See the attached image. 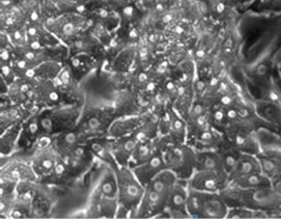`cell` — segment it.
<instances>
[{"label": "cell", "instance_id": "cell-14", "mask_svg": "<svg viewBox=\"0 0 281 219\" xmlns=\"http://www.w3.org/2000/svg\"><path fill=\"white\" fill-rule=\"evenodd\" d=\"M156 150L157 149H155V144L151 141V139L139 141L135 151L133 153V156L131 158L130 163H129V167L133 168L135 166L145 163L149 158L153 156V154L156 152Z\"/></svg>", "mask_w": 281, "mask_h": 219}, {"label": "cell", "instance_id": "cell-23", "mask_svg": "<svg viewBox=\"0 0 281 219\" xmlns=\"http://www.w3.org/2000/svg\"><path fill=\"white\" fill-rule=\"evenodd\" d=\"M23 39V35H22V33L20 32V31H15L14 32V39L15 41H17V42H19V41H21V39Z\"/></svg>", "mask_w": 281, "mask_h": 219}, {"label": "cell", "instance_id": "cell-13", "mask_svg": "<svg viewBox=\"0 0 281 219\" xmlns=\"http://www.w3.org/2000/svg\"><path fill=\"white\" fill-rule=\"evenodd\" d=\"M228 184L239 188L250 189V188H264V187H273L272 181L262 173H252V175L242 176L233 181L228 182Z\"/></svg>", "mask_w": 281, "mask_h": 219}, {"label": "cell", "instance_id": "cell-20", "mask_svg": "<svg viewBox=\"0 0 281 219\" xmlns=\"http://www.w3.org/2000/svg\"><path fill=\"white\" fill-rule=\"evenodd\" d=\"M87 128L90 131H98L102 128V123L97 117H93L88 118L87 121Z\"/></svg>", "mask_w": 281, "mask_h": 219}, {"label": "cell", "instance_id": "cell-21", "mask_svg": "<svg viewBox=\"0 0 281 219\" xmlns=\"http://www.w3.org/2000/svg\"><path fill=\"white\" fill-rule=\"evenodd\" d=\"M74 31H75V27L72 23H67V24H64V28H62V32L65 35H72L74 33Z\"/></svg>", "mask_w": 281, "mask_h": 219}, {"label": "cell", "instance_id": "cell-24", "mask_svg": "<svg viewBox=\"0 0 281 219\" xmlns=\"http://www.w3.org/2000/svg\"><path fill=\"white\" fill-rule=\"evenodd\" d=\"M216 7H217V12L218 13H222L223 10H224V9H225V6H224V4H223V3H218Z\"/></svg>", "mask_w": 281, "mask_h": 219}, {"label": "cell", "instance_id": "cell-7", "mask_svg": "<svg viewBox=\"0 0 281 219\" xmlns=\"http://www.w3.org/2000/svg\"><path fill=\"white\" fill-rule=\"evenodd\" d=\"M189 194L188 183H182L181 179H177L174 186L170 192L168 199L165 214L168 217H190L187 210V200Z\"/></svg>", "mask_w": 281, "mask_h": 219}, {"label": "cell", "instance_id": "cell-16", "mask_svg": "<svg viewBox=\"0 0 281 219\" xmlns=\"http://www.w3.org/2000/svg\"><path fill=\"white\" fill-rule=\"evenodd\" d=\"M89 151L93 154L99 157L100 159L107 161L108 163H113L115 166H119L115 162V159L111 153V149H110V142L108 143L107 141L103 140V139H97V140H93L91 143H89Z\"/></svg>", "mask_w": 281, "mask_h": 219}, {"label": "cell", "instance_id": "cell-9", "mask_svg": "<svg viewBox=\"0 0 281 219\" xmlns=\"http://www.w3.org/2000/svg\"><path fill=\"white\" fill-rule=\"evenodd\" d=\"M138 139L133 134L117 137L110 142V149L119 166H129L133 153L138 144Z\"/></svg>", "mask_w": 281, "mask_h": 219}, {"label": "cell", "instance_id": "cell-8", "mask_svg": "<svg viewBox=\"0 0 281 219\" xmlns=\"http://www.w3.org/2000/svg\"><path fill=\"white\" fill-rule=\"evenodd\" d=\"M167 169L165 160L162 154V150L157 149L149 159L143 164L132 168L134 175L142 185L145 187L156 176H158L163 170Z\"/></svg>", "mask_w": 281, "mask_h": 219}, {"label": "cell", "instance_id": "cell-12", "mask_svg": "<svg viewBox=\"0 0 281 219\" xmlns=\"http://www.w3.org/2000/svg\"><path fill=\"white\" fill-rule=\"evenodd\" d=\"M262 173L259 159L247 153H240L235 164L228 173V182L252 173Z\"/></svg>", "mask_w": 281, "mask_h": 219}, {"label": "cell", "instance_id": "cell-18", "mask_svg": "<svg viewBox=\"0 0 281 219\" xmlns=\"http://www.w3.org/2000/svg\"><path fill=\"white\" fill-rule=\"evenodd\" d=\"M259 162L261 165L262 173H265L273 183V179L275 180V183L281 180V165L280 163L272 160L271 158L268 157H259Z\"/></svg>", "mask_w": 281, "mask_h": 219}, {"label": "cell", "instance_id": "cell-11", "mask_svg": "<svg viewBox=\"0 0 281 219\" xmlns=\"http://www.w3.org/2000/svg\"><path fill=\"white\" fill-rule=\"evenodd\" d=\"M195 170H206L220 176H228L222 157L218 152L212 150H200L196 152Z\"/></svg>", "mask_w": 281, "mask_h": 219}, {"label": "cell", "instance_id": "cell-5", "mask_svg": "<svg viewBox=\"0 0 281 219\" xmlns=\"http://www.w3.org/2000/svg\"><path fill=\"white\" fill-rule=\"evenodd\" d=\"M162 154L167 169L173 171L177 179L188 180L195 170L196 153L184 143L163 147Z\"/></svg>", "mask_w": 281, "mask_h": 219}, {"label": "cell", "instance_id": "cell-3", "mask_svg": "<svg viewBox=\"0 0 281 219\" xmlns=\"http://www.w3.org/2000/svg\"><path fill=\"white\" fill-rule=\"evenodd\" d=\"M187 210L190 217L224 218L227 215L228 207L220 192L189 189Z\"/></svg>", "mask_w": 281, "mask_h": 219}, {"label": "cell", "instance_id": "cell-19", "mask_svg": "<svg viewBox=\"0 0 281 219\" xmlns=\"http://www.w3.org/2000/svg\"><path fill=\"white\" fill-rule=\"evenodd\" d=\"M19 135L18 133V129L16 128H12L10 130L6 131V133H2V137H1V144H3L6 142V147L2 150V153H4L5 151H10L12 147H14L15 141H17V137Z\"/></svg>", "mask_w": 281, "mask_h": 219}, {"label": "cell", "instance_id": "cell-15", "mask_svg": "<svg viewBox=\"0 0 281 219\" xmlns=\"http://www.w3.org/2000/svg\"><path fill=\"white\" fill-rule=\"evenodd\" d=\"M99 194L103 195L107 199H117V180L116 176L113 173L107 171L102 178L101 182L99 184Z\"/></svg>", "mask_w": 281, "mask_h": 219}, {"label": "cell", "instance_id": "cell-2", "mask_svg": "<svg viewBox=\"0 0 281 219\" xmlns=\"http://www.w3.org/2000/svg\"><path fill=\"white\" fill-rule=\"evenodd\" d=\"M177 181L173 171L165 169L144 187V194L136 216L148 218L160 216L165 212L170 192Z\"/></svg>", "mask_w": 281, "mask_h": 219}, {"label": "cell", "instance_id": "cell-22", "mask_svg": "<svg viewBox=\"0 0 281 219\" xmlns=\"http://www.w3.org/2000/svg\"><path fill=\"white\" fill-rule=\"evenodd\" d=\"M10 55H9V51L7 49H5L3 46L1 47V61H7L9 59Z\"/></svg>", "mask_w": 281, "mask_h": 219}, {"label": "cell", "instance_id": "cell-4", "mask_svg": "<svg viewBox=\"0 0 281 219\" xmlns=\"http://www.w3.org/2000/svg\"><path fill=\"white\" fill-rule=\"evenodd\" d=\"M115 176L119 188V206L137 213L144 194V186L139 182L132 168L129 166H115Z\"/></svg>", "mask_w": 281, "mask_h": 219}, {"label": "cell", "instance_id": "cell-17", "mask_svg": "<svg viewBox=\"0 0 281 219\" xmlns=\"http://www.w3.org/2000/svg\"><path fill=\"white\" fill-rule=\"evenodd\" d=\"M41 135V127L38 123V117H35L30 118L25 126L23 127V130L20 133V141L24 140L25 144L35 142L38 136Z\"/></svg>", "mask_w": 281, "mask_h": 219}, {"label": "cell", "instance_id": "cell-1", "mask_svg": "<svg viewBox=\"0 0 281 219\" xmlns=\"http://www.w3.org/2000/svg\"><path fill=\"white\" fill-rule=\"evenodd\" d=\"M220 195L228 208H247L254 211L281 210V195L273 187L239 188L227 184Z\"/></svg>", "mask_w": 281, "mask_h": 219}, {"label": "cell", "instance_id": "cell-25", "mask_svg": "<svg viewBox=\"0 0 281 219\" xmlns=\"http://www.w3.org/2000/svg\"><path fill=\"white\" fill-rule=\"evenodd\" d=\"M119 1H123V0H119Z\"/></svg>", "mask_w": 281, "mask_h": 219}, {"label": "cell", "instance_id": "cell-6", "mask_svg": "<svg viewBox=\"0 0 281 219\" xmlns=\"http://www.w3.org/2000/svg\"><path fill=\"white\" fill-rule=\"evenodd\" d=\"M228 184V176L206 170H194L188 179L189 189L198 191L220 192Z\"/></svg>", "mask_w": 281, "mask_h": 219}, {"label": "cell", "instance_id": "cell-10", "mask_svg": "<svg viewBox=\"0 0 281 219\" xmlns=\"http://www.w3.org/2000/svg\"><path fill=\"white\" fill-rule=\"evenodd\" d=\"M48 147V146H47ZM40 147L31 162V168L38 176H48L60 160L58 152L55 153L51 147Z\"/></svg>", "mask_w": 281, "mask_h": 219}]
</instances>
